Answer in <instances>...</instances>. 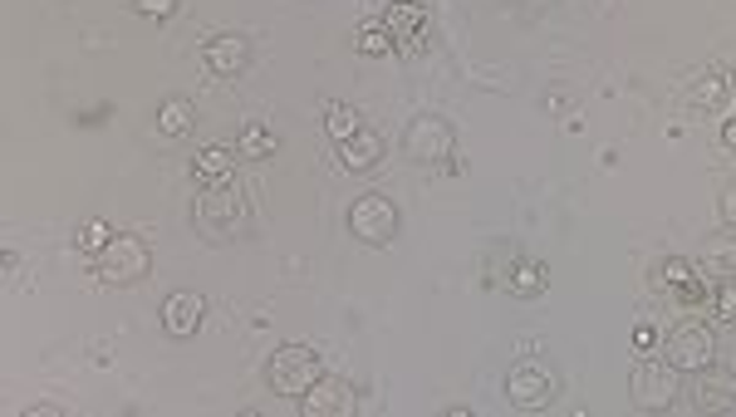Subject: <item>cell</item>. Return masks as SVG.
Segmentation results:
<instances>
[{"label": "cell", "mask_w": 736, "mask_h": 417, "mask_svg": "<svg viewBox=\"0 0 736 417\" xmlns=\"http://www.w3.org/2000/svg\"><path fill=\"white\" fill-rule=\"evenodd\" d=\"M628 398H634L638 413H668L683 398V368H673L668 359L658 364L653 354H644L634 364V374H628Z\"/></svg>", "instance_id": "2"}, {"label": "cell", "mask_w": 736, "mask_h": 417, "mask_svg": "<svg viewBox=\"0 0 736 417\" xmlns=\"http://www.w3.org/2000/svg\"><path fill=\"white\" fill-rule=\"evenodd\" d=\"M712 315H717L722 325H736V276L712 280Z\"/></svg>", "instance_id": "23"}, {"label": "cell", "mask_w": 736, "mask_h": 417, "mask_svg": "<svg viewBox=\"0 0 736 417\" xmlns=\"http://www.w3.org/2000/svg\"><path fill=\"white\" fill-rule=\"evenodd\" d=\"M703 270H707V276H736V226H727V231H717V236H707Z\"/></svg>", "instance_id": "18"}, {"label": "cell", "mask_w": 736, "mask_h": 417, "mask_svg": "<svg viewBox=\"0 0 736 417\" xmlns=\"http://www.w3.org/2000/svg\"><path fill=\"white\" fill-rule=\"evenodd\" d=\"M231 172H236V152L231 148H201L197 152V162H192V177L201 187H221V182H231Z\"/></svg>", "instance_id": "17"}, {"label": "cell", "mask_w": 736, "mask_h": 417, "mask_svg": "<svg viewBox=\"0 0 736 417\" xmlns=\"http://www.w3.org/2000/svg\"><path fill=\"white\" fill-rule=\"evenodd\" d=\"M192 221H197V231L207 236V241L227 246V241H236V236L246 231V221H251V211H246V197L236 192L231 182H221V187H207V192L197 197V207H192Z\"/></svg>", "instance_id": "1"}, {"label": "cell", "mask_w": 736, "mask_h": 417, "mask_svg": "<svg viewBox=\"0 0 736 417\" xmlns=\"http://www.w3.org/2000/svg\"><path fill=\"white\" fill-rule=\"evenodd\" d=\"M113 241V231H109V221H89L84 226V231H79V246H84L89 250V256H99V250L103 246H109Z\"/></svg>", "instance_id": "25"}, {"label": "cell", "mask_w": 736, "mask_h": 417, "mask_svg": "<svg viewBox=\"0 0 736 417\" xmlns=\"http://www.w3.org/2000/svg\"><path fill=\"white\" fill-rule=\"evenodd\" d=\"M378 162H384V133H374V128H359L354 138L339 142V167H344V172H374Z\"/></svg>", "instance_id": "14"}, {"label": "cell", "mask_w": 736, "mask_h": 417, "mask_svg": "<svg viewBox=\"0 0 736 417\" xmlns=\"http://www.w3.org/2000/svg\"><path fill=\"white\" fill-rule=\"evenodd\" d=\"M653 349H658V329H653V325H638V329H634V354H653Z\"/></svg>", "instance_id": "28"}, {"label": "cell", "mask_w": 736, "mask_h": 417, "mask_svg": "<svg viewBox=\"0 0 736 417\" xmlns=\"http://www.w3.org/2000/svg\"><path fill=\"white\" fill-rule=\"evenodd\" d=\"M687 408L693 413H736V374L732 368H697L687 384Z\"/></svg>", "instance_id": "8"}, {"label": "cell", "mask_w": 736, "mask_h": 417, "mask_svg": "<svg viewBox=\"0 0 736 417\" xmlns=\"http://www.w3.org/2000/svg\"><path fill=\"white\" fill-rule=\"evenodd\" d=\"M663 359L673 368H683V374H697V368L717 364V339H712L707 325H697V319H687L668 334V344H663Z\"/></svg>", "instance_id": "7"}, {"label": "cell", "mask_w": 736, "mask_h": 417, "mask_svg": "<svg viewBox=\"0 0 736 417\" xmlns=\"http://www.w3.org/2000/svg\"><path fill=\"white\" fill-rule=\"evenodd\" d=\"M452 148H457L452 123L437 118V113H418L408 123V133H402V152H408V162H418V167L447 162V158H452Z\"/></svg>", "instance_id": "5"}, {"label": "cell", "mask_w": 736, "mask_h": 417, "mask_svg": "<svg viewBox=\"0 0 736 417\" xmlns=\"http://www.w3.org/2000/svg\"><path fill=\"white\" fill-rule=\"evenodd\" d=\"M717 217H722V226H736V182L722 187V197H717Z\"/></svg>", "instance_id": "27"}, {"label": "cell", "mask_w": 736, "mask_h": 417, "mask_svg": "<svg viewBox=\"0 0 736 417\" xmlns=\"http://www.w3.org/2000/svg\"><path fill=\"white\" fill-rule=\"evenodd\" d=\"M697 276H703V270H697L693 260H683V256H668L658 270H653V280H658V290H663V295H678L683 285H687V280H697Z\"/></svg>", "instance_id": "21"}, {"label": "cell", "mask_w": 736, "mask_h": 417, "mask_svg": "<svg viewBox=\"0 0 736 417\" xmlns=\"http://www.w3.org/2000/svg\"><path fill=\"white\" fill-rule=\"evenodd\" d=\"M687 103H693V109H707V113L727 109V103H732V83H727V75H717V69L697 75V79H693V89H687Z\"/></svg>", "instance_id": "16"}, {"label": "cell", "mask_w": 736, "mask_h": 417, "mask_svg": "<svg viewBox=\"0 0 736 417\" xmlns=\"http://www.w3.org/2000/svg\"><path fill=\"white\" fill-rule=\"evenodd\" d=\"M201 59H207L211 75L236 79V75H246V69H251V40H246V34H236V30H221V34H211V40L201 44Z\"/></svg>", "instance_id": "10"}, {"label": "cell", "mask_w": 736, "mask_h": 417, "mask_svg": "<svg viewBox=\"0 0 736 417\" xmlns=\"http://www.w3.org/2000/svg\"><path fill=\"white\" fill-rule=\"evenodd\" d=\"M152 276V246L138 241V236H113L109 246L99 250V280L109 285H138Z\"/></svg>", "instance_id": "4"}, {"label": "cell", "mask_w": 736, "mask_h": 417, "mask_svg": "<svg viewBox=\"0 0 736 417\" xmlns=\"http://www.w3.org/2000/svg\"><path fill=\"white\" fill-rule=\"evenodd\" d=\"M359 128H364V118H359V109H349V103H329V109H325V133H329V142L354 138Z\"/></svg>", "instance_id": "22"}, {"label": "cell", "mask_w": 736, "mask_h": 417, "mask_svg": "<svg viewBox=\"0 0 736 417\" xmlns=\"http://www.w3.org/2000/svg\"><path fill=\"white\" fill-rule=\"evenodd\" d=\"M133 10L148 20H168V16H177V0H133Z\"/></svg>", "instance_id": "26"}, {"label": "cell", "mask_w": 736, "mask_h": 417, "mask_svg": "<svg viewBox=\"0 0 736 417\" xmlns=\"http://www.w3.org/2000/svg\"><path fill=\"white\" fill-rule=\"evenodd\" d=\"M266 378H270V388H276L280 398H305V393L325 378V368H319L315 349H305V344H285V349L270 354Z\"/></svg>", "instance_id": "3"}, {"label": "cell", "mask_w": 736, "mask_h": 417, "mask_svg": "<svg viewBox=\"0 0 736 417\" xmlns=\"http://www.w3.org/2000/svg\"><path fill=\"white\" fill-rule=\"evenodd\" d=\"M300 403H305L310 417H349L354 408H359V398H354V388L344 384V378H319Z\"/></svg>", "instance_id": "12"}, {"label": "cell", "mask_w": 736, "mask_h": 417, "mask_svg": "<svg viewBox=\"0 0 736 417\" xmlns=\"http://www.w3.org/2000/svg\"><path fill=\"white\" fill-rule=\"evenodd\" d=\"M354 44H359V54H394L398 50V40H394V30H388V26H364Z\"/></svg>", "instance_id": "24"}, {"label": "cell", "mask_w": 736, "mask_h": 417, "mask_svg": "<svg viewBox=\"0 0 736 417\" xmlns=\"http://www.w3.org/2000/svg\"><path fill=\"white\" fill-rule=\"evenodd\" d=\"M506 398L516 413H545L555 398V378L540 364H516L506 374Z\"/></svg>", "instance_id": "9"}, {"label": "cell", "mask_w": 736, "mask_h": 417, "mask_svg": "<svg viewBox=\"0 0 736 417\" xmlns=\"http://www.w3.org/2000/svg\"><path fill=\"white\" fill-rule=\"evenodd\" d=\"M384 26L394 30L398 50H408V54L422 50V40H427V10H422V0H402V6H388Z\"/></svg>", "instance_id": "13"}, {"label": "cell", "mask_w": 736, "mask_h": 417, "mask_svg": "<svg viewBox=\"0 0 736 417\" xmlns=\"http://www.w3.org/2000/svg\"><path fill=\"white\" fill-rule=\"evenodd\" d=\"M545 285H550V266H545V260H526V256H520L506 276V290L516 295V300H540Z\"/></svg>", "instance_id": "15"}, {"label": "cell", "mask_w": 736, "mask_h": 417, "mask_svg": "<svg viewBox=\"0 0 736 417\" xmlns=\"http://www.w3.org/2000/svg\"><path fill=\"white\" fill-rule=\"evenodd\" d=\"M349 231L359 236L364 246H388L398 236V207L384 192H364L349 207Z\"/></svg>", "instance_id": "6"}, {"label": "cell", "mask_w": 736, "mask_h": 417, "mask_svg": "<svg viewBox=\"0 0 736 417\" xmlns=\"http://www.w3.org/2000/svg\"><path fill=\"white\" fill-rule=\"evenodd\" d=\"M158 128H162L168 138H187V133L197 128V109H192L187 99H168V103L158 109Z\"/></svg>", "instance_id": "20"}, {"label": "cell", "mask_w": 736, "mask_h": 417, "mask_svg": "<svg viewBox=\"0 0 736 417\" xmlns=\"http://www.w3.org/2000/svg\"><path fill=\"white\" fill-rule=\"evenodd\" d=\"M276 148H280V138H276V128H266V123H246L241 138H236V152H241V158H251V162L276 158Z\"/></svg>", "instance_id": "19"}, {"label": "cell", "mask_w": 736, "mask_h": 417, "mask_svg": "<svg viewBox=\"0 0 736 417\" xmlns=\"http://www.w3.org/2000/svg\"><path fill=\"white\" fill-rule=\"evenodd\" d=\"M201 319H207V300H201L197 290H177V295H168V305H162V329H168L172 339H192L201 329Z\"/></svg>", "instance_id": "11"}, {"label": "cell", "mask_w": 736, "mask_h": 417, "mask_svg": "<svg viewBox=\"0 0 736 417\" xmlns=\"http://www.w3.org/2000/svg\"><path fill=\"white\" fill-rule=\"evenodd\" d=\"M388 6H402V0H388Z\"/></svg>", "instance_id": "31"}, {"label": "cell", "mask_w": 736, "mask_h": 417, "mask_svg": "<svg viewBox=\"0 0 736 417\" xmlns=\"http://www.w3.org/2000/svg\"><path fill=\"white\" fill-rule=\"evenodd\" d=\"M526 6H555V0H526Z\"/></svg>", "instance_id": "30"}, {"label": "cell", "mask_w": 736, "mask_h": 417, "mask_svg": "<svg viewBox=\"0 0 736 417\" xmlns=\"http://www.w3.org/2000/svg\"><path fill=\"white\" fill-rule=\"evenodd\" d=\"M722 142H727V148H736V118H732L727 128H722Z\"/></svg>", "instance_id": "29"}]
</instances>
